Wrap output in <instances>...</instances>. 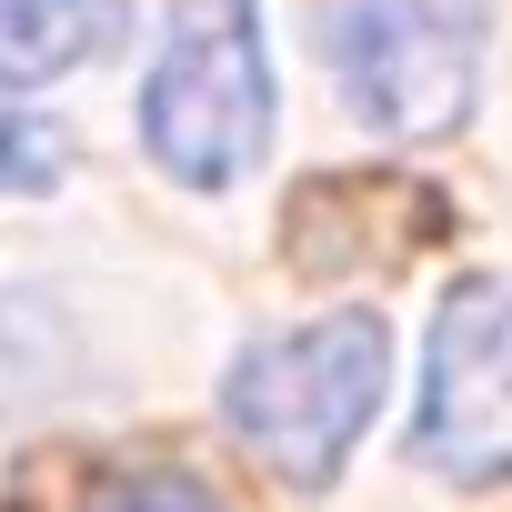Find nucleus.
<instances>
[{"label":"nucleus","mask_w":512,"mask_h":512,"mask_svg":"<svg viewBox=\"0 0 512 512\" xmlns=\"http://www.w3.org/2000/svg\"><path fill=\"white\" fill-rule=\"evenodd\" d=\"M382 382H392V332L382 312H322L302 322L292 342H262L241 352L231 382H221V422L241 432V452L282 472L292 492H322L352 442L372 432L382 412Z\"/></svg>","instance_id":"f257e3e1"},{"label":"nucleus","mask_w":512,"mask_h":512,"mask_svg":"<svg viewBox=\"0 0 512 512\" xmlns=\"http://www.w3.org/2000/svg\"><path fill=\"white\" fill-rule=\"evenodd\" d=\"M141 141L181 191H231L272 151V51L251 0H181L141 81Z\"/></svg>","instance_id":"f03ea898"},{"label":"nucleus","mask_w":512,"mask_h":512,"mask_svg":"<svg viewBox=\"0 0 512 512\" xmlns=\"http://www.w3.org/2000/svg\"><path fill=\"white\" fill-rule=\"evenodd\" d=\"M332 71L382 141H442L482 81V0H332Z\"/></svg>","instance_id":"7ed1b4c3"},{"label":"nucleus","mask_w":512,"mask_h":512,"mask_svg":"<svg viewBox=\"0 0 512 512\" xmlns=\"http://www.w3.org/2000/svg\"><path fill=\"white\" fill-rule=\"evenodd\" d=\"M412 452L452 482H512V282L472 272L442 292Z\"/></svg>","instance_id":"20e7f679"},{"label":"nucleus","mask_w":512,"mask_h":512,"mask_svg":"<svg viewBox=\"0 0 512 512\" xmlns=\"http://www.w3.org/2000/svg\"><path fill=\"white\" fill-rule=\"evenodd\" d=\"M121 41V0H0V81H61Z\"/></svg>","instance_id":"39448f33"},{"label":"nucleus","mask_w":512,"mask_h":512,"mask_svg":"<svg viewBox=\"0 0 512 512\" xmlns=\"http://www.w3.org/2000/svg\"><path fill=\"white\" fill-rule=\"evenodd\" d=\"M71 171V141L31 111H0V191H51Z\"/></svg>","instance_id":"423d86ee"},{"label":"nucleus","mask_w":512,"mask_h":512,"mask_svg":"<svg viewBox=\"0 0 512 512\" xmlns=\"http://www.w3.org/2000/svg\"><path fill=\"white\" fill-rule=\"evenodd\" d=\"M81 512H221V502H211L191 472H111Z\"/></svg>","instance_id":"0eeeda50"}]
</instances>
